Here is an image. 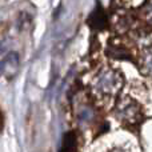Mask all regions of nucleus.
<instances>
[{
    "instance_id": "3",
    "label": "nucleus",
    "mask_w": 152,
    "mask_h": 152,
    "mask_svg": "<svg viewBox=\"0 0 152 152\" xmlns=\"http://www.w3.org/2000/svg\"><path fill=\"white\" fill-rule=\"evenodd\" d=\"M76 151V135L74 132H67L63 136L60 152H75Z\"/></svg>"
},
{
    "instance_id": "1",
    "label": "nucleus",
    "mask_w": 152,
    "mask_h": 152,
    "mask_svg": "<svg viewBox=\"0 0 152 152\" xmlns=\"http://www.w3.org/2000/svg\"><path fill=\"white\" fill-rule=\"evenodd\" d=\"M97 86H99L100 91L111 94V92H115L119 89V87H120V80H119V76L116 74H113V72H107L105 75H103L102 77H100Z\"/></svg>"
},
{
    "instance_id": "4",
    "label": "nucleus",
    "mask_w": 152,
    "mask_h": 152,
    "mask_svg": "<svg viewBox=\"0 0 152 152\" xmlns=\"http://www.w3.org/2000/svg\"><path fill=\"white\" fill-rule=\"evenodd\" d=\"M144 67H145V71L148 72L150 75H152V51L145 55L144 58Z\"/></svg>"
},
{
    "instance_id": "2",
    "label": "nucleus",
    "mask_w": 152,
    "mask_h": 152,
    "mask_svg": "<svg viewBox=\"0 0 152 152\" xmlns=\"http://www.w3.org/2000/svg\"><path fill=\"white\" fill-rule=\"evenodd\" d=\"M88 24L92 29H96V31L104 29L107 27V16H105L103 8H100V7L95 8V11L89 15Z\"/></svg>"
}]
</instances>
